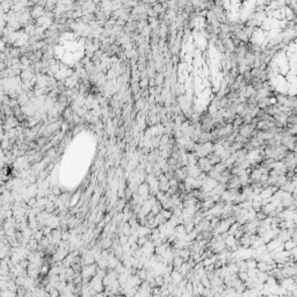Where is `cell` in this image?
Returning a JSON list of instances; mask_svg holds the SVG:
<instances>
[{
    "label": "cell",
    "instance_id": "1",
    "mask_svg": "<svg viewBox=\"0 0 297 297\" xmlns=\"http://www.w3.org/2000/svg\"><path fill=\"white\" fill-rule=\"evenodd\" d=\"M171 280H172V283L178 284V283H180V282L183 280V276L180 274V271H179V270L173 269V270L171 271Z\"/></svg>",
    "mask_w": 297,
    "mask_h": 297
},
{
    "label": "cell",
    "instance_id": "2",
    "mask_svg": "<svg viewBox=\"0 0 297 297\" xmlns=\"http://www.w3.org/2000/svg\"><path fill=\"white\" fill-rule=\"evenodd\" d=\"M296 247V241H294V240H291V239H289V240H287V241H284L283 242V248H284V251H291V249H294Z\"/></svg>",
    "mask_w": 297,
    "mask_h": 297
},
{
    "label": "cell",
    "instance_id": "3",
    "mask_svg": "<svg viewBox=\"0 0 297 297\" xmlns=\"http://www.w3.org/2000/svg\"><path fill=\"white\" fill-rule=\"evenodd\" d=\"M245 262H246V268H247V269H256V263H258V261H256L255 259L251 258V259L245 260Z\"/></svg>",
    "mask_w": 297,
    "mask_h": 297
},
{
    "label": "cell",
    "instance_id": "4",
    "mask_svg": "<svg viewBox=\"0 0 297 297\" xmlns=\"http://www.w3.org/2000/svg\"><path fill=\"white\" fill-rule=\"evenodd\" d=\"M256 269L259 270V271H263V273H267V262H265V261H258V263H256Z\"/></svg>",
    "mask_w": 297,
    "mask_h": 297
},
{
    "label": "cell",
    "instance_id": "5",
    "mask_svg": "<svg viewBox=\"0 0 297 297\" xmlns=\"http://www.w3.org/2000/svg\"><path fill=\"white\" fill-rule=\"evenodd\" d=\"M200 283L204 287V288H211V284H210V280L207 277V276H204V277H202L201 280H200Z\"/></svg>",
    "mask_w": 297,
    "mask_h": 297
},
{
    "label": "cell",
    "instance_id": "6",
    "mask_svg": "<svg viewBox=\"0 0 297 297\" xmlns=\"http://www.w3.org/2000/svg\"><path fill=\"white\" fill-rule=\"evenodd\" d=\"M237 277H238V280H240L241 282H245V281L248 278V275H247L246 271H238Z\"/></svg>",
    "mask_w": 297,
    "mask_h": 297
},
{
    "label": "cell",
    "instance_id": "7",
    "mask_svg": "<svg viewBox=\"0 0 297 297\" xmlns=\"http://www.w3.org/2000/svg\"><path fill=\"white\" fill-rule=\"evenodd\" d=\"M94 297H106V295H104L103 292H96Z\"/></svg>",
    "mask_w": 297,
    "mask_h": 297
},
{
    "label": "cell",
    "instance_id": "8",
    "mask_svg": "<svg viewBox=\"0 0 297 297\" xmlns=\"http://www.w3.org/2000/svg\"><path fill=\"white\" fill-rule=\"evenodd\" d=\"M267 297H280V296H278V295H275V294H270V292H269V294L267 295Z\"/></svg>",
    "mask_w": 297,
    "mask_h": 297
},
{
    "label": "cell",
    "instance_id": "9",
    "mask_svg": "<svg viewBox=\"0 0 297 297\" xmlns=\"http://www.w3.org/2000/svg\"><path fill=\"white\" fill-rule=\"evenodd\" d=\"M282 297H291V296H282Z\"/></svg>",
    "mask_w": 297,
    "mask_h": 297
}]
</instances>
